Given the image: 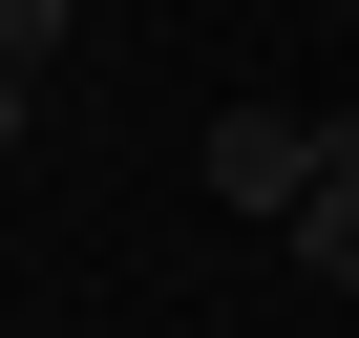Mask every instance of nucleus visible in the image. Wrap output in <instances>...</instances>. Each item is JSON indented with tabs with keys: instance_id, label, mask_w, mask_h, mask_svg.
I'll use <instances>...</instances> for the list:
<instances>
[{
	"instance_id": "20e7f679",
	"label": "nucleus",
	"mask_w": 359,
	"mask_h": 338,
	"mask_svg": "<svg viewBox=\"0 0 359 338\" xmlns=\"http://www.w3.org/2000/svg\"><path fill=\"white\" fill-rule=\"evenodd\" d=\"M22 127H43V64H0V148H22Z\"/></svg>"
},
{
	"instance_id": "f257e3e1",
	"label": "nucleus",
	"mask_w": 359,
	"mask_h": 338,
	"mask_svg": "<svg viewBox=\"0 0 359 338\" xmlns=\"http://www.w3.org/2000/svg\"><path fill=\"white\" fill-rule=\"evenodd\" d=\"M317 169H338V127H317V106H212V212L296 233V212H317Z\"/></svg>"
},
{
	"instance_id": "7ed1b4c3",
	"label": "nucleus",
	"mask_w": 359,
	"mask_h": 338,
	"mask_svg": "<svg viewBox=\"0 0 359 338\" xmlns=\"http://www.w3.org/2000/svg\"><path fill=\"white\" fill-rule=\"evenodd\" d=\"M64 22H85V0H0V64H64Z\"/></svg>"
},
{
	"instance_id": "f03ea898",
	"label": "nucleus",
	"mask_w": 359,
	"mask_h": 338,
	"mask_svg": "<svg viewBox=\"0 0 359 338\" xmlns=\"http://www.w3.org/2000/svg\"><path fill=\"white\" fill-rule=\"evenodd\" d=\"M296 275H338V296H359V127H338V169H317V212H296Z\"/></svg>"
}]
</instances>
